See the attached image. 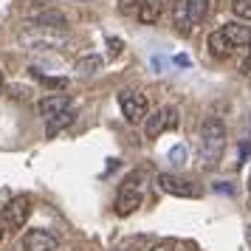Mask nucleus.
I'll use <instances>...</instances> for the list:
<instances>
[{
  "label": "nucleus",
  "mask_w": 251,
  "mask_h": 251,
  "mask_svg": "<svg viewBox=\"0 0 251 251\" xmlns=\"http://www.w3.org/2000/svg\"><path fill=\"white\" fill-rule=\"evenodd\" d=\"M23 17H25L31 25H37V28H57V31H65V25H68V17H65V12H59V9H48V6L25 9Z\"/></svg>",
  "instance_id": "obj_5"
},
{
  "label": "nucleus",
  "mask_w": 251,
  "mask_h": 251,
  "mask_svg": "<svg viewBox=\"0 0 251 251\" xmlns=\"http://www.w3.org/2000/svg\"><path fill=\"white\" fill-rule=\"evenodd\" d=\"M231 12L240 20H251V0H231Z\"/></svg>",
  "instance_id": "obj_18"
},
{
  "label": "nucleus",
  "mask_w": 251,
  "mask_h": 251,
  "mask_svg": "<svg viewBox=\"0 0 251 251\" xmlns=\"http://www.w3.org/2000/svg\"><path fill=\"white\" fill-rule=\"evenodd\" d=\"M28 215H31V198L20 195V198H12L9 203L3 206L0 223H3V228H23Z\"/></svg>",
  "instance_id": "obj_4"
},
{
  "label": "nucleus",
  "mask_w": 251,
  "mask_h": 251,
  "mask_svg": "<svg viewBox=\"0 0 251 251\" xmlns=\"http://www.w3.org/2000/svg\"><path fill=\"white\" fill-rule=\"evenodd\" d=\"M150 251H178V243H172V240H164L158 246H152Z\"/></svg>",
  "instance_id": "obj_21"
},
{
  "label": "nucleus",
  "mask_w": 251,
  "mask_h": 251,
  "mask_svg": "<svg viewBox=\"0 0 251 251\" xmlns=\"http://www.w3.org/2000/svg\"><path fill=\"white\" fill-rule=\"evenodd\" d=\"M249 48H251V43H249Z\"/></svg>",
  "instance_id": "obj_27"
},
{
  "label": "nucleus",
  "mask_w": 251,
  "mask_h": 251,
  "mask_svg": "<svg viewBox=\"0 0 251 251\" xmlns=\"http://www.w3.org/2000/svg\"><path fill=\"white\" fill-rule=\"evenodd\" d=\"M3 91H6V76H3V71H0V96H3Z\"/></svg>",
  "instance_id": "obj_24"
},
{
  "label": "nucleus",
  "mask_w": 251,
  "mask_h": 251,
  "mask_svg": "<svg viewBox=\"0 0 251 251\" xmlns=\"http://www.w3.org/2000/svg\"><path fill=\"white\" fill-rule=\"evenodd\" d=\"M40 79H43L46 88H54V91H62V88L68 85V79H57V76H40Z\"/></svg>",
  "instance_id": "obj_19"
},
{
  "label": "nucleus",
  "mask_w": 251,
  "mask_h": 251,
  "mask_svg": "<svg viewBox=\"0 0 251 251\" xmlns=\"http://www.w3.org/2000/svg\"><path fill=\"white\" fill-rule=\"evenodd\" d=\"M141 201H144L141 175H138V172H130L125 181H122L119 192H116V215L119 217H130L138 206H141Z\"/></svg>",
  "instance_id": "obj_2"
},
{
  "label": "nucleus",
  "mask_w": 251,
  "mask_h": 251,
  "mask_svg": "<svg viewBox=\"0 0 251 251\" xmlns=\"http://www.w3.org/2000/svg\"><path fill=\"white\" fill-rule=\"evenodd\" d=\"M107 48H110L113 57H119V54H122V40H113V37H110V40H107Z\"/></svg>",
  "instance_id": "obj_22"
},
{
  "label": "nucleus",
  "mask_w": 251,
  "mask_h": 251,
  "mask_svg": "<svg viewBox=\"0 0 251 251\" xmlns=\"http://www.w3.org/2000/svg\"><path fill=\"white\" fill-rule=\"evenodd\" d=\"M249 206H251V201H249Z\"/></svg>",
  "instance_id": "obj_28"
},
{
  "label": "nucleus",
  "mask_w": 251,
  "mask_h": 251,
  "mask_svg": "<svg viewBox=\"0 0 251 251\" xmlns=\"http://www.w3.org/2000/svg\"><path fill=\"white\" fill-rule=\"evenodd\" d=\"M243 74H246V76H251V54L243 59Z\"/></svg>",
  "instance_id": "obj_23"
},
{
  "label": "nucleus",
  "mask_w": 251,
  "mask_h": 251,
  "mask_svg": "<svg viewBox=\"0 0 251 251\" xmlns=\"http://www.w3.org/2000/svg\"><path fill=\"white\" fill-rule=\"evenodd\" d=\"M220 31L226 34V40L231 43V48H240V46H249L251 43V28L243 25V23H226Z\"/></svg>",
  "instance_id": "obj_12"
},
{
  "label": "nucleus",
  "mask_w": 251,
  "mask_h": 251,
  "mask_svg": "<svg viewBox=\"0 0 251 251\" xmlns=\"http://www.w3.org/2000/svg\"><path fill=\"white\" fill-rule=\"evenodd\" d=\"M172 23L178 28V34H189L195 25L189 23V17H186V9H183V0H175V6H172Z\"/></svg>",
  "instance_id": "obj_16"
},
{
  "label": "nucleus",
  "mask_w": 251,
  "mask_h": 251,
  "mask_svg": "<svg viewBox=\"0 0 251 251\" xmlns=\"http://www.w3.org/2000/svg\"><path fill=\"white\" fill-rule=\"evenodd\" d=\"M161 12H164V0H141L136 17H138V23L152 25V23H158Z\"/></svg>",
  "instance_id": "obj_11"
},
{
  "label": "nucleus",
  "mask_w": 251,
  "mask_h": 251,
  "mask_svg": "<svg viewBox=\"0 0 251 251\" xmlns=\"http://www.w3.org/2000/svg\"><path fill=\"white\" fill-rule=\"evenodd\" d=\"M74 119H76V110H65V113L46 119V136H57V133H62L65 127L74 125Z\"/></svg>",
  "instance_id": "obj_14"
},
{
  "label": "nucleus",
  "mask_w": 251,
  "mask_h": 251,
  "mask_svg": "<svg viewBox=\"0 0 251 251\" xmlns=\"http://www.w3.org/2000/svg\"><path fill=\"white\" fill-rule=\"evenodd\" d=\"M206 46H209V54H212L215 59H228V57H231V51H234L223 31H212L209 40H206Z\"/></svg>",
  "instance_id": "obj_13"
},
{
  "label": "nucleus",
  "mask_w": 251,
  "mask_h": 251,
  "mask_svg": "<svg viewBox=\"0 0 251 251\" xmlns=\"http://www.w3.org/2000/svg\"><path fill=\"white\" fill-rule=\"evenodd\" d=\"M226 150V125L220 119H206L201 127V161L203 167H217Z\"/></svg>",
  "instance_id": "obj_1"
},
{
  "label": "nucleus",
  "mask_w": 251,
  "mask_h": 251,
  "mask_svg": "<svg viewBox=\"0 0 251 251\" xmlns=\"http://www.w3.org/2000/svg\"><path fill=\"white\" fill-rule=\"evenodd\" d=\"M178 127V110L175 107H161L155 113H147L144 119V136L147 138H158L161 133H167V130H175Z\"/></svg>",
  "instance_id": "obj_6"
},
{
  "label": "nucleus",
  "mask_w": 251,
  "mask_h": 251,
  "mask_svg": "<svg viewBox=\"0 0 251 251\" xmlns=\"http://www.w3.org/2000/svg\"><path fill=\"white\" fill-rule=\"evenodd\" d=\"M155 183H158L161 192L172 195V198H198L201 195L192 181H186L181 175H170V172H161L158 178H155Z\"/></svg>",
  "instance_id": "obj_7"
},
{
  "label": "nucleus",
  "mask_w": 251,
  "mask_h": 251,
  "mask_svg": "<svg viewBox=\"0 0 251 251\" xmlns=\"http://www.w3.org/2000/svg\"><path fill=\"white\" fill-rule=\"evenodd\" d=\"M20 40L28 48H48V46H62L65 43V34L57 31V28H37V25H31V31L23 34Z\"/></svg>",
  "instance_id": "obj_9"
},
{
  "label": "nucleus",
  "mask_w": 251,
  "mask_h": 251,
  "mask_svg": "<svg viewBox=\"0 0 251 251\" xmlns=\"http://www.w3.org/2000/svg\"><path fill=\"white\" fill-rule=\"evenodd\" d=\"M0 243H3V223H0Z\"/></svg>",
  "instance_id": "obj_25"
},
{
  "label": "nucleus",
  "mask_w": 251,
  "mask_h": 251,
  "mask_svg": "<svg viewBox=\"0 0 251 251\" xmlns=\"http://www.w3.org/2000/svg\"><path fill=\"white\" fill-rule=\"evenodd\" d=\"M119 107H122V116H125L130 125H138V122H144L150 113V102L144 93L138 91H122L119 93Z\"/></svg>",
  "instance_id": "obj_3"
},
{
  "label": "nucleus",
  "mask_w": 251,
  "mask_h": 251,
  "mask_svg": "<svg viewBox=\"0 0 251 251\" xmlns=\"http://www.w3.org/2000/svg\"><path fill=\"white\" fill-rule=\"evenodd\" d=\"M183 9H186L189 23L198 25V23H203L206 14H209V0H183Z\"/></svg>",
  "instance_id": "obj_15"
},
{
  "label": "nucleus",
  "mask_w": 251,
  "mask_h": 251,
  "mask_svg": "<svg viewBox=\"0 0 251 251\" xmlns=\"http://www.w3.org/2000/svg\"><path fill=\"white\" fill-rule=\"evenodd\" d=\"M99 68H102V57H96V54H91V57H82L79 62H76V71H79L82 76H93Z\"/></svg>",
  "instance_id": "obj_17"
},
{
  "label": "nucleus",
  "mask_w": 251,
  "mask_h": 251,
  "mask_svg": "<svg viewBox=\"0 0 251 251\" xmlns=\"http://www.w3.org/2000/svg\"><path fill=\"white\" fill-rule=\"evenodd\" d=\"M65 110H74V102H71L68 93H51L40 102V116L43 119H51V116H59Z\"/></svg>",
  "instance_id": "obj_10"
},
{
  "label": "nucleus",
  "mask_w": 251,
  "mask_h": 251,
  "mask_svg": "<svg viewBox=\"0 0 251 251\" xmlns=\"http://www.w3.org/2000/svg\"><path fill=\"white\" fill-rule=\"evenodd\" d=\"M170 158H172V164H183V161H186V147H181V144H178V147H172L170 150Z\"/></svg>",
  "instance_id": "obj_20"
},
{
  "label": "nucleus",
  "mask_w": 251,
  "mask_h": 251,
  "mask_svg": "<svg viewBox=\"0 0 251 251\" xmlns=\"http://www.w3.org/2000/svg\"><path fill=\"white\" fill-rule=\"evenodd\" d=\"M25 251H59V237L51 228H28L23 234Z\"/></svg>",
  "instance_id": "obj_8"
},
{
  "label": "nucleus",
  "mask_w": 251,
  "mask_h": 251,
  "mask_svg": "<svg viewBox=\"0 0 251 251\" xmlns=\"http://www.w3.org/2000/svg\"><path fill=\"white\" fill-rule=\"evenodd\" d=\"M249 189H251V172H249Z\"/></svg>",
  "instance_id": "obj_26"
}]
</instances>
